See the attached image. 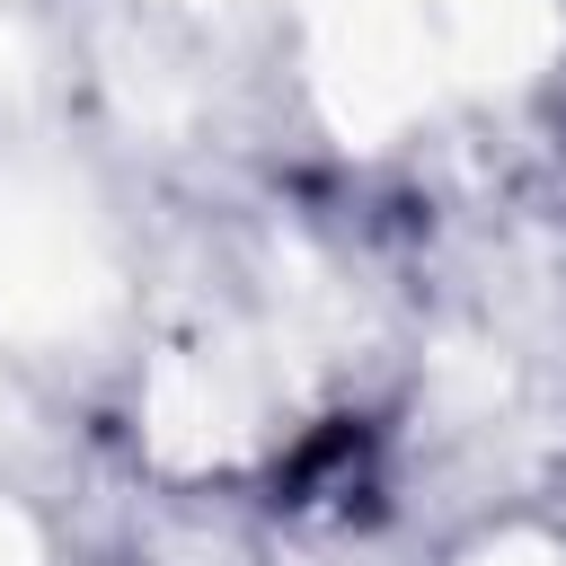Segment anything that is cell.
I'll list each match as a JSON object with an SVG mask.
<instances>
[{
	"instance_id": "cell-1",
	"label": "cell",
	"mask_w": 566,
	"mask_h": 566,
	"mask_svg": "<svg viewBox=\"0 0 566 566\" xmlns=\"http://www.w3.org/2000/svg\"><path fill=\"white\" fill-rule=\"evenodd\" d=\"M0 566H35V531H27L9 504H0Z\"/></svg>"
},
{
	"instance_id": "cell-2",
	"label": "cell",
	"mask_w": 566,
	"mask_h": 566,
	"mask_svg": "<svg viewBox=\"0 0 566 566\" xmlns=\"http://www.w3.org/2000/svg\"><path fill=\"white\" fill-rule=\"evenodd\" d=\"M478 566H557V557H548V548H531V539H513V548H486Z\"/></svg>"
}]
</instances>
